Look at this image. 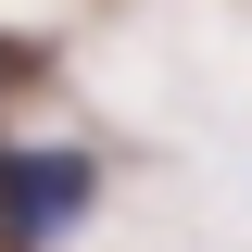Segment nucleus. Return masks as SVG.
Wrapping results in <instances>:
<instances>
[{
    "label": "nucleus",
    "mask_w": 252,
    "mask_h": 252,
    "mask_svg": "<svg viewBox=\"0 0 252 252\" xmlns=\"http://www.w3.org/2000/svg\"><path fill=\"white\" fill-rule=\"evenodd\" d=\"M0 76H13V51H0Z\"/></svg>",
    "instance_id": "nucleus-2"
},
{
    "label": "nucleus",
    "mask_w": 252,
    "mask_h": 252,
    "mask_svg": "<svg viewBox=\"0 0 252 252\" xmlns=\"http://www.w3.org/2000/svg\"><path fill=\"white\" fill-rule=\"evenodd\" d=\"M101 164L89 152H13V177H0V215H13V240H63V227L89 215Z\"/></svg>",
    "instance_id": "nucleus-1"
}]
</instances>
